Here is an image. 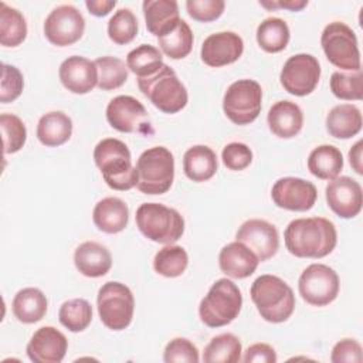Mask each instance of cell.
Returning <instances> with one entry per match:
<instances>
[{
    "instance_id": "cell-1",
    "label": "cell",
    "mask_w": 363,
    "mask_h": 363,
    "mask_svg": "<svg viewBox=\"0 0 363 363\" xmlns=\"http://www.w3.org/2000/svg\"><path fill=\"white\" fill-rule=\"evenodd\" d=\"M286 250L298 258H323L337 242L335 224L325 217L292 220L284 233Z\"/></svg>"
},
{
    "instance_id": "cell-15",
    "label": "cell",
    "mask_w": 363,
    "mask_h": 363,
    "mask_svg": "<svg viewBox=\"0 0 363 363\" xmlns=\"http://www.w3.org/2000/svg\"><path fill=\"white\" fill-rule=\"evenodd\" d=\"M271 197L279 208L306 211L313 207L318 190L313 183L301 177H281L274 183Z\"/></svg>"
},
{
    "instance_id": "cell-14",
    "label": "cell",
    "mask_w": 363,
    "mask_h": 363,
    "mask_svg": "<svg viewBox=\"0 0 363 363\" xmlns=\"http://www.w3.org/2000/svg\"><path fill=\"white\" fill-rule=\"evenodd\" d=\"M108 123L123 133H150L152 125L147 111L136 98L118 95L106 106Z\"/></svg>"
},
{
    "instance_id": "cell-12",
    "label": "cell",
    "mask_w": 363,
    "mask_h": 363,
    "mask_svg": "<svg viewBox=\"0 0 363 363\" xmlns=\"http://www.w3.org/2000/svg\"><path fill=\"white\" fill-rule=\"evenodd\" d=\"M320 78V65L311 54H295L289 57L279 74L284 89L295 96H305L315 91Z\"/></svg>"
},
{
    "instance_id": "cell-22",
    "label": "cell",
    "mask_w": 363,
    "mask_h": 363,
    "mask_svg": "<svg viewBox=\"0 0 363 363\" xmlns=\"http://www.w3.org/2000/svg\"><path fill=\"white\" fill-rule=\"evenodd\" d=\"M74 264L84 277L99 278L109 272L112 267V255L105 245L96 241H85L77 247L74 252Z\"/></svg>"
},
{
    "instance_id": "cell-50",
    "label": "cell",
    "mask_w": 363,
    "mask_h": 363,
    "mask_svg": "<svg viewBox=\"0 0 363 363\" xmlns=\"http://www.w3.org/2000/svg\"><path fill=\"white\" fill-rule=\"evenodd\" d=\"M362 140L356 142L352 149L349 150V162H350V166L353 167V170L357 173V174H363V166H362Z\"/></svg>"
},
{
    "instance_id": "cell-27",
    "label": "cell",
    "mask_w": 363,
    "mask_h": 363,
    "mask_svg": "<svg viewBox=\"0 0 363 363\" xmlns=\"http://www.w3.org/2000/svg\"><path fill=\"white\" fill-rule=\"evenodd\" d=\"M360 109L352 104H340L333 106L326 116V129L330 136L337 139H349L362 129Z\"/></svg>"
},
{
    "instance_id": "cell-5",
    "label": "cell",
    "mask_w": 363,
    "mask_h": 363,
    "mask_svg": "<svg viewBox=\"0 0 363 363\" xmlns=\"http://www.w3.org/2000/svg\"><path fill=\"white\" fill-rule=\"evenodd\" d=\"M136 225L150 241L159 244H173L184 233L182 214L160 203H143L136 210Z\"/></svg>"
},
{
    "instance_id": "cell-23",
    "label": "cell",
    "mask_w": 363,
    "mask_h": 363,
    "mask_svg": "<svg viewBox=\"0 0 363 363\" xmlns=\"http://www.w3.org/2000/svg\"><path fill=\"white\" fill-rule=\"evenodd\" d=\"M269 130L282 139L296 136L303 126V113L299 105L291 101L275 102L267 116Z\"/></svg>"
},
{
    "instance_id": "cell-26",
    "label": "cell",
    "mask_w": 363,
    "mask_h": 363,
    "mask_svg": "<svg viewBox=\"0 0 363 363\" xmlns=\"http://www.w3.org/2000/svg\"><path fill=\"white\" fill-rule=\"evenodd\" d=\"M217 166L214 150L206 145H194L183 156L184 174L197 183L210 180L216 174Z\"/></svg>"
},
{
    "instance_id": "cell-9",
    "label": "cell",
    "mask_w": 363,
    "mask_h": 363,
    "mask_svg": "<svg viewBox=\"0 0 363 363\" xmlns=\"http://www.w3.org/2000/svg\"><path fill=\"white\" fill-rule=\"evenodd\" d=\"M320 45L330 64L346 71L360 69V51L354 31L342 21L329 23L320 35Z\"/></svg>"
},
{
    "instance_id": "cell-18",
    "label": "cell",
    "mask_w": 363,
    "mask_h": 363,
    "mask_svg": "<svg viewBox=\"0 0 363 363\" xmlns=\"http://www.w3.org/2000/svg\"><path fill=\"white\" fill-rule=\"evenodd\" d=\"M244 51L242 38L234 31L210 34L201 44L200 57L208 67H224L235 62Z\"/></svg>"
},
{
    "instance_id": "cell-7",
    "label": "cell",
    "mask_w": 363,
    "mask_h": 363,
    "mask_svg": "<svg viewBox=\"0 0 363 363\" xmlns=\"http://www.w3.org/2000/svg\"><path fill=\"white\" fill-rule=\"evenodd\" d=\"M135 167L136 187L145 194H163L173 184L174 157L164 146H153L142 152Z\"/></svg>"
},
{
    "instance_id": "cell-16",
    "label": "cell",
    "mask_w": 363,
    "mask_h": 363,
    "mask_svg": "<svg viewBox=\"0 0 363 363\" xmlns=\"http://www.w3.org/2000/svg\"><path fill=\"white\" fill-rule=\"evenodd\" d=\"M235 241L247 245L259 262L272 258L279 248L278 230L274 224L261 218L244 221L235 234Z\"/></svg>"
},
{
    "instance_id": "cell-2",
    "label": "cell",
    "mask_w": 363,
    "mask_h": 363,
    "mask_svg": "<svg viewBox=\"0 0 363 363\" xmlns=\"http://www.w3.org/2000/svg\"><path fill=\"white\" fill-rule=\"evenodd\" d=\"M94 160L105 183L113 190H130L138 183L136 167L132 166L129 147L119 139L106 138L94 149Z\"/></svg>"
},
{
    "instance_id": "cell-8",
    "label": "cell",
    "mask_w": 363,
    "mask_h": 363,
    "mask_svg": "<svg viewBox=\"0 0 363 363\" xmlns=\"http://www.w3.org/2000/svg\"><path fill=\"white\" fill-rule=\"evenodd\" d=\"M101 322L111 330L126 329L133 318L135 298L132 291L122 282H105L96 298Z\"/></svg>"
},
{
    "instance_id": "cell-33",
    "label": "cell",
    "mask_w": 363,
    "mask_h": 363,
    "mask_svg": "<svg viewBox=\"0 0 363 363\" xmlns=\"http://www.w3.org/2000/svg\"><path fill=\"white\" fill-rule=\"evenodd\" d=\"M242 346L233 333L214 336L204 347L203 360L206 363H238L241 360Z\"/></svg>"
},
{
    "instance_id": "cell-29",
    "label": "cell",
    "mask_w": 363,
    "mask_h": 363,
    "mask_svg": "<svg viewBox=\"0 0 363 363\" xmlns=\"http://www.w3.org/2000/svg\"><path fill=\"white\" fill-rule=\"evenodd\" d=\"M48 302L43 291L38 288H23L13 299L11 309L14 316L23 323H35L47 313Z\"/></svg>"
},
{
    "instance_id": "cell-39",
    "label": "cell",
    "mask_w": 363,
    "mask_h": 363,
    "mask_svg": "<svg viewBox=\"0 0 363 363\" xmlns=\"http://www.w3.org/2000/svg\"><path fill=\"white\" fill-rule=\"evenodd\" d=\"M139 30L138 18L130 9H119L108 21V35L119 45H125L136 37Z\"/></svg>"
},
{
    "instance_id": "cell-42",
    "label": "cell",
    "mask_w": 363,
    "mask_h": 363,
    "mask_svg": "<svg viewBox=\"0 0 363 363\" xmlns=\"http://www.w3.org/2000/svg\"><path fill=\"white\" fill-rule=\"evenodd\" d=\"M166 363H197L200 360L199 349L186 337L172 339L163 352Z\"/></svg>"
},
{
    "instance_id": "cell-45",
    "label": "cell",
    "mask_w": 363,
    "mask_h": 363,
    "mask_svg": "<svg viewBox=\"0 0 363 363\" xmlns=\"http://www.w3.org/2000/svg\"><path fill=\"white\" fill-rule=\"evenodd\" d=\"M221 160L228 170H244L252 162V152L245 143L231 142L224 146Z\"/></svg>"
},
{
    "instance_id": "cell-13",
    "label": "cell",
    "mask_w": 363,
    "mask_h": 363,
    "mask_svg": "<svg viewBox=\"0 0 363 363\" xmlns=\"http://www.w3.org/2000/svg\"><path fill=\"white\" fill-rule=\"evenodd\" d=\"M85 30V18L72 4L57 6L44 21L47 40L57 47H67L77 43Z\"/></svg>"
},
{
    "instance_id": "cell-34",
    "label": "cell",
    "mask_w": 363,
    "mask_h": 363,
    "mask_svg": "<svg viewBox=\"0 0 363 363\" xmlns=\"http://www.w3.org/2000/svg\"><path fill=\"white\" fill-rule=\"evenodd\" d=\"M159 40V47L172 60H182L187 57L193 48V33L190 26L180 18L177 26Z\"/></svg>"
},
{
    "instance_id": "cell-17",
    "label": "cell",
    "mask_w": 363,
    "mask_h": 363,
    "mask_svg": "<svg viewBox=\"0 0 363 363\" xmlns=\"http://www.w3.org/2000/svg\"><path fill=\"white\" fill-rule=\"evenodd\" d=\"M325 194L330 210L342 218H353L362 210V186L349 176L332 179L325 189Z\"/></svg>"
},
{
    "instance_id": "cell-36",
    "label": "cell",
    "mask_w": 363,
    "mask_h": 363,
    "mask_svg": "<svg viewBox=\"0 0 363 363\" xmlns=\"http://www.w3.org/2000/svg\"><path fill=\"white\" fill-rule=\"evenodd\" d=\"M189 264V255L180 245H166L159 250L153 258L155 271L166 278L180 277Z\"/></svg>"
},
{
    "instance_id": "cell-3",
    "label": "cell",
    "mask_w": 363,
    "mask_h": 363,
    "mask_svg": "<svg viewBox=\"0 0 363 363\" xmlns=\"http://www.w3.org/2000/svg\"><path fill=\"white\" fill-rule=\"evenodd\" d=\"M251 299L261 318L271 323H281L291 318L295 309L292 288L277 275L258 277L250 289Z\"/></svg>"
},
{
    "instance_id": "cell-32",
    "label": "cell",
    "mask_w": 363,
    "mask_h": 363,
    "mask_svg": "<svg viewBox=\"0 0 363 363\" xmlns=\"http://www.w3.org/2000/svg\"><path fill=\"white\" fill-rule=\"evenodd\" d=\"M27 37V21L14 7L0 3V44L4 47H17Z\"/></svg>"
},
{
    "instance_id": "cell-19",
    "label": "cell",
    "mask_w": 363,
    "mask_h": 363,
    "mask_svg": "<svg viewBox=\"0 0 363 363\" xmlns=\"http://www.w3.org/2000/svg\"><path fill=\"white\" fill-rule=\"evenodd\" d=\"M68 340L52 326H43L34 332L27 343V356L34 363H60L65 357Z\"/></svg>"
},
{
    "instance_id": "cell-43",
    "label": "cell",
    "mask_w": 363,
    "mask_h": 363,
    "mask_svg": "<svg viewBox=\"0 0 363 363\" xmlns=\"http://www.w3.org/2000/svg\"><path fill=\"white\" fill-rule=\"evenodd\" d=\"M24 88V79L20 69L10 64L1 65V81H0V101L3 104L13 102L17 99Z\"/></svg>"
},
{
    "instance_id": "cell-38",
    "label": "cell",
    "mask_w": 363,
    "mask_h": 363,
    "mask_svg": "<svg viewBox=\"0 0 363 363\" xmlns=\"http://www.w3.org/2000/svg\"><path fill=\"white\" fill-rule=\"evenodd\" d=\"M98 68V88L102 91H112L122 86L128 79V65L111 55L99 57L95 61Z\"/></svg>"
},
{
    "instance_id": "cell-31",
    "label": "cell",
    "mask_w": 363,
    "mask_h": 363,
    "mask_svg": "<svg viewBox=\"0 0 363 363\" xmlns=\"http://www.w3.org/2000/svg\"><path fill=\"white\" fill-rule=\"evenodd\" d=\"M289 37V27L286 21L279 17L264 18L257 28V43L267 52L274 54L285 50Z\"/></svg>"
},
{
    "instance_id": "cell-47",
    "label": "cell",
    "mask_w": 363,
    "mask_h": 363,
    "mask_svg": "<svg viewBox=\"0 0 363 363\" xmlns=\"http://www.w3.org/2000/svg\"><path fill=\"white\" fill-rule=\"evenodd\" d=\"M277 352L267 343H254L247 350L241 360L245 363H275Z\"/></svg>"
},
{
    "instance_id": "cell-24",
    "label": "cell",
    "mask_w": 363,
    "mask_h": 363,
    "mask_svg": "<svg viewBox=\"0 0 363 363\" xmlns=\"http://www.w3.org/2000/svg\"><path fill=\"white\" fill-rule=\"evenodd\" d=\"M142 9L147 31L157 38L173 30L180 20L174 0H145Z\"/></svg>"
},
{
    "instance_id": "cell-11",
    "label": "cell",
    "mask_w": 363,
    "mask_h": 363,
    "mask_svg": "<svg viewBox=\"0 0 363 363\" xmlns=\"http://www.w3.org/2000/svg\"><path fill=\"white\" fill-rule=\"evenodd\" d=\"M339 285L337 274L325 264H311L298 281L299 295L313 306H326L333 302L339 294Z\"/></svg>"
},
{
    "instance_id": "cell-28",
    "label": "cell",
    "mask_w": 363,
    "mask_h": 363,
    "mask_svg": "<svg viewBox=\"0 0 363 363\" xmlns=\"http://www.w3.org/2000/svg\"><path fill=\"white\" fill-rule=\"evenodd\" d=\"M72 135V121L61 111L44 113L37 123V138L48 147L64 145Z\"/></svg>"
},
{
    "instance_id": "cell-37",
    "label": "cell",
    "mask_w": 363,
    "mask_h": 363,
    "mask_svg": "<svg viewBox=\"0 0 363 363\" xmlns=\"http://www.w3.org/2000/svg\"><path fill=\"white\" fill-rule=\"evenodd\" d=\"M58 319L68 330L74 333L82 332L92 320V306L82 298L65 301L58 311Z\"/></svg>"
},
{
    "instance_id": "cell-25",
    "label": "cell",
    "mask_w": 363,
    "mask_h": 363,
    "mask_svg": "<svg viewBox=\"0 0 363 363\" xmlns=\"http://www.w3.org/2000/svg\"><path fill=\"white\" fill-rule=\"evenodd\" d=\"M92 220L98 230L106 234L121 233L129 221L128 204L119 197H105L95 204Z\"/></svg>"
},
{
    "instance_id": "cell-46",
    "label": "cell",
    "mask_w": 363,
    "mask_h": 363,
    "mask_svg": "<svg viewBox=\"0 0 363 363\" xmlns=\"http://www.w3.org/2000/svg\"><path fill=\"white\" fill-rule=\"evenodd\" d=\"M362 359V346L354 339H343L337 342L330 354L333 363H360Z\"/></svg>"
},
{
    "instance_id": "cell-49",
    "label": "cell",
    "mask_w": 363,
    "mask_h": 363,
    "mask_svg": "<svg viewBox=\"0 0 363 363\" xmlns=\"http://www.w3.org/2000/svg\"><path fill=\"white\" fill-rule=\"evenodd\" d=\"M267 9H288L291 11H299L308 6L306 0H285V1H259Z\"/></svg>"
},
{
    "instance_id": "cell-10",
    "label": "cell",
    "mask_w": 363,
    "mask_h": 363,
    "mask_svg": "<svg viewBox=\"0 0 363 363\" xmlns=\"http://www.w3.org/2000/svg\"><path fill=\"white\" fill-rule=\"evenodd\" d=\"M262 88L254 79H238L233 82L223 98L225 116L235 125L254 122L262 108Z\"/></svg>"
},
{
    "instance_id": "cell-4",
    "label": "cell",
    "mask_w": 363,
    "mask_h": 363,
    "mask_svg": "<svg viewBox=\"0 0 363 363\" xmlns=\"http://www.w3.org/2000/svg\"><path fill=\"white\" fill-rule=\"evenodd\" d=\"M242 295L228 278L217 279L199 305L201 322L208 328H221L231 323L240 313Z\"/></svg>"
},
{
    "instance_id": "cell-35",
    "label": "cell",
    "mask_w": 363,
    "mask_h": 363,
    "mask_svg": "<svg viewBox=\"0 0 363 363\" xmlns=\"http://www.w3.org/2000/svg\"><path fill=\"white\" fill-rule=\"evenodd\" d=\"M163 57L159 48L150 44H140L126 55V65L138 78L155 74L163 65Z\"/></svg>"
},
{
    "instance_id": "cell-41",
    "label": "cell",
    "mask_w": 363,
    "mask_h": 363,
    "mask_svg": "<svg viewBox=\"0 0 363 363\" xmlns=\"http://www.w3.org/2000/svg\"><path fill=\"white\" fill-rule=\"evenodd\" d=\"M0 128L3 135V152L6 155L18 152L27 139V129L24 122L13 113H1Z\"/></svg>"
},
{
    "instance_id": "cell-48",
    "label": "cell",
    "mask_w": 363,
    "mask_h": 363,
    "mask_svg": "<svg viewBox=\"0 0 363 363\" xmlns=\"http://www.w3.org/2000/svg\"><path fill=\"white\" fill-rule=\"evenodd\" d=\"M85 6L88 11L95 17H104L116 6V1L115 0H86Z\"/></svg>"
},
{
    "instance_id": "cell-21",
    "label": "cell",
    "mask_w": 363,
    "mask_h": 363,
    "mask_svg": "<svg viewBox=\"0 0 363 363\" xmlns=\"http://www.w3.org/2000/svg\"><path fill=\"white\" fill-rule=\"evenodd\" d=\"M259 264L257 255L242 242L233 241L224 245L218 254L221 272L234 279H242L252 275Z\"/></svg>"
},
{
    "instance_id": "cell-40",
    "label": "cell",
    "mask_w": 363,
    "mask_h": 363,
    "mask_svg": "<svg viewBox=\"0 0 363 363\" xmlns=\"http://www.w3.org/2000/svg\"><path fill=\"white\" fill-rule=\"evenodd\" d=\"M332 94L345 101H360L363 96L362 69L352 72L335 71L330 77Z\"/></svg>"
},
{
    "instance_id": "cell-30",
    "label": "cell",
    "mask_w": 363,
    "mask_h": 363,
    "mask_svg": "<svg viewBox=\"0 0 363 363\" xmlns=\"http://www.w3.org/2000/svg\"><path fill=\"white\" fill-rule=\"evenodd\" d=\"M308 169L318 179L332 180L343 169L342 152L332 145H320L309 153Z\"/></svg>"
},
{
    "instance_id": "cell-6",
    "label": "cell",
    "mask_w": 363,
    "mask_h": 363,
    "mask_svg": "<svg viewBox=\"0 0 363 363\" xmlns=\"http://www.w3.org/2000/svg\"><path fill=\"white\" fill-rule=\"evenodd\" d=\"M140 92L162 112L176 113L182 111L189 101L187 89L177 78L176 72L163 64L155 74L138 78Z\"/></svg>"
},
{
    "instance_id": "cell-20",
    "label": "cell",
    "mask_w": 363,
    "mask_h": 363,
    "mask_svg": "<svg viewBox=\"0 0 363 363\" xmlns=\"http://www.w3.org/2000/svg\"><path fill=\"white\" fill-rule=\"evenodd\" d=\"M60 81L72 94L84 95L98 85V68L94 61L72 55L64 60L58 69Z\"/></svg>"
},
{
    "instance_id": "cell-44",
    "label": "cell",
    "mask_w": 363,
    "mask_h": 363,
    "mask_svg": "<svg viewBox=\"0 0 363 363\" xmlns=\"http://www.w3.org/2000/svg\"><path fill=\"white\" fill-rule=\"evenodd\" d=\"M186 9L193 20L208 23L223 14L225 3L223 0H187Z\"/></svg>"
}]
</instances>
